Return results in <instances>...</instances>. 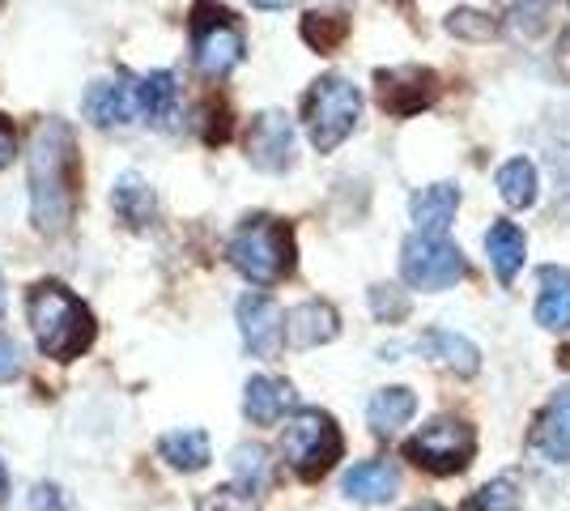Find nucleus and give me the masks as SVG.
<instances>
[{
  "label": "nucleus",
  "instance_id": "nucleus-14",
  "mask_svg": "<svg viewBox=\"0 0 570 511\" xmlns=\"http://www.w3.org/2000/svg\"><path fill=\"white\" fill-rule=\"evenodd\" d=\"M81 111L86 120L98 124V128H116V124H128L132 111H137V90L119 77V81H95L86 98H81Z\"/></svg>",
  "mask_w": 570,
  "mask_h": 511
},
{
  "label": "nucleus",
  "instance_id": "nucleus-13",
  "mask_svg": "<svg viewBox=\"0 0 570 511\" xmlns=\"http://www.w3.org/2000/svg\"><path fill=\"white\" fill-rule=\"evenodd\" d=\"M409 214H413L417 235H448V226H452L455 214H460V188H455L452 179L426 184L422 193H413Z\"/></svg>",
  "mask_w": 570,
  "mask_h": 511
},
{
  "label": "nucleus",
  "instance_id": "nucleus-10",
  "mask_svg": "<svg viewBox=\"0 0 570 511\" xmlns=\"http://www.w3.org/2000/svg\"><path fill=\"white\" fill-rule=\"evenodd\" d=\"M247 163L264 175H282L294 167V120L268 107L247 128Z\"/></svg>",
  "mask_w": 570,
  "mask_h": 511
},
{
  "label": "nucleus",
  "instance_id": "nucleus-3",
  "mask_svg": "<svg viewBox=\"0 0 570 511\" xmlns=\"http://www.w3.org/2000/svg\"><path fill=\"white\" fill-rule=\"evenodd\" d=\"M226 261L252 286H277L294 273V226L273 214L243 218L226 244Z\"/></svg>",
  "mask_w": 570,
  "mask_h": 511
},
{
  "label": "nucleus",
  "instance_id": "nucleus-29",
  "mask_svg": "<svg viewBox=\"0 0 570 511\" xmlns=\"http://www.w3.org/2000/svg\"><path fill=\"white\" fill-rule=\"evenodd\" d=\"M371 312L383 320V324H401L409 316V294L401 286H371Z\"/></svg>",
  "mask_w": 570,
  "mask_h": 511
},
{
  "label": "nucleus",
  "instance_id": "nucleus-15",
  "mask_svg": "<svg viewBox=\"0 0 570 511\" xmlns=\"http://www.w3.org/2000/svg\"><path fill=\"white\" fill-rule=\"evenodd\" d=\"M537 452L549 456L553 464H570V389L553 392L549 405L537 417V431H532Z\"/></svg>",
  "mask_w": 570,
  "mask_h": 511
},
{
  "label": "nucleus",
  "instance_id": "nucleus-12",
  "mask_svg": "<svg viewBox=\"0 0 570 511\" xmlns=\"http://www.w3.org/2000/svg\"><path fill=\"white\" fill-rule=\"evenodd\" d=\"M341 333V316H336L333 303L324 298H307L298 303L289 316H285V337L294 350H315V345H328Z\"/></svg>",
  "mask_w": 570,
  "mask_h": 511
},
{
  "label": "nucleus",
  "instance_id": "nucleus-5",
  "mask_svg": "<svg viewBox=\"0 0 570 511\" xmlns=\"http://www.w3.org/2000/svg\"><path fill=\"white\" fill-rule=\"evenodd\" d=\"M188 39H191V65L205 77H226L235 73L247 56V39L243 26L235 22V13L226 4L214 0H196L188 13Z\"/></svg>",
  "mask_w": 570,
  "mask_h": 511
},
{
  "label": "nucleus",
  "instance_id": "nucleus-23",
  "mask_svg": "<svg viewBox=\"0 0 570 511\" xmlns=\"http://www.w3.org/2000/svg\"><path fill=\"white\" fill-rule=\"evenodd\" d=\"M413 414H417V396H413V389H404V384L380 389L371 396V405H366V422H371L375 435H396Z\"/></svg>",
  "mask_w": 570,
  "mask_h": 511
},
{
  "label": "nucleus",
  "instance_id": "nucleus-34",
  "mask_svg": "<svg viewBox=\"0 0 570 511\" xmlns=\"http://www.w3.org/2000/svg\"><path fill=\"white\" fill-rule=\"evenodd\" d=\"M13 149H18V132H13V124L0 116V167L13 163Z\"/></svg>",
  "mask_w": 570,
  "mask_h": 511
},
{
  "label": "nucleus",
  "instance_id": "nucleus-1",
  "mask_svg": "<svg viewBox=\"0 0 570 511\" xmlns=\"http://www.w3.org/2000/svg\"><path fill=\"white\" fill-rule=\"evenodd\" d=\"M26 188H30V222L39 235H65L81 200V158L69 120L48 116L35 124L26 149Z\"/></svg>",
  "mask_w": 570,
  "mask_h": 511
},
{
  "label": "nucleus",
  "instance_id": "nucleus-17",
  "mask_svg": "<svg viewBox=\"0 0 570 511\" xmlns=\"http://www.w3.org/2000/svg\"><path fill=\"white\" fill-rule=\"evenodd\" d=\"M132 90H137V111L145 116V124L170 128V124L179 120V81H175V73H167V69L145 73L137 77Z\"/></svg>",
  "mask_w": 570,
  "mask_h": 511
},
{
  "label": "nucleus",
  "instance_id": "nucleus-2",
  "mask_svg": "<svg viewBox=\"0 0 570 511\" xmlns=\"http://www.w3.org/2000/svg\"><path fill=\"white\" fill-rule=\"evenodd\" d=\"M26 320L39 350L56 363H72L95 345V316L90 307L60 282H35L26 291Z\"/></svg>",
  "mask_w": 570,
  "mask_h": 511
},
{
  "label": "nucleus",
  "instance_id": "nucleus-37",
  "mask_svg": "<svg viewBox=\"0 0 570 511\" xmlns=\"http://www.w3.org/2000/svg\"><path fill=\"white\" fill-rule=\"evenodd\" d=\"M4 490H9V478H4V464H0V494H4Z\"/></svg>",
  "mask_w": 570,
  "mask_h": 511
},
{
  "label": "nucleus",
  "instance_id": "nucleus-4",
  "mask_svg": "<svg viewBox=\"0 0 570 511\" xmlns=\"http://www.w3.org/2000/svg\"><path fill=\"white\" fill-rule=\"evenodd\" d=\"M362 120V90L350 77L324 73L311 81L303 95V128H307L311 146L320 154H333Z\"/></svg>",
  "mask_w": 570,
  "mask_h": 511
},
{
  "label": "nucleus",
  "instance_id": "nucleus-25",
  "mask_svg": "<svg viewBox=\"0 0 570 511\" xmlns=\"http://www.w3.org/2000/svg\"><path fill=\"white\" fill-rule=\"evenodd\" d=\"M298 35H303V43L311 51L328 56V51H336L350 39V18L336 13V9H328V13L324 9H311V13H303V22H298Z\"/></svg>",
  "mask_w": 570,
  "mask_h": 511
},
{
  "label": "nucleus",
  "instance_id": "nucleus-6",
  "mask_svg": "<svg viewBox=\"0 0 570 511\" xmlns=\"http://www.w3.org/2000/svg\"><path fill=\"white\" fill-rule=\"evenodd\" d=\"M341 431L324 410H298L282 431V456L298 478H324L341 461Z\"/></svg>",
  "mask_w": 570,
  "mask_h": 511
},
{
  "label": "nucleus",
  "instance_id": "nucleus-16",
  "mask_svg": "<svg viewBox=\"0 0 570 511\" xmlns=\"http://www.w3.org/2000/svg\"><path fill=\"white\" fill-rule=\"evenodd\" d=\"M341 490H345L354 503H362V508H380V503H387V499L401 490V473H396L392 461H362L345 473Z\"/></svg>",
  "mask_w": 570,
  "mask_h": 511
},
{
  "label": "nucleus",
  "instance_id": "nucleus-19",
  "mask_svg": "<svg viewBox=\"0 0 570 511\" xmlns=\"http://www.w3.org/2000/svg\"><path fill=\"white\" fill-rule=\"evenodd\" d=\"M485 252H490V265H494V277L502 286H511L520 277L523 261H528V239L515 222L499 218L490 230H485Z\"/></svg>",
  "mask_w": 570,
  "mask_h": 511
},
{
  "label": "nucleus",
  "instance_id": "nucleus-35",
  "mask_svg": "<svg viewBox=\"0 0 570 511\" xmlns=\"http://www.w3.org/2000/svg\"><path fill=\"white\" fill-rule=\"evenodd\" d=\"M252 4H256V9H268V13H273V9H285L289 0H252Z\"/></svg>",
  "mask_w": 570,
  "mask_h": 511
},
{
  "label": "nucleus",
  "instance_id": "nucleus-30",
  "mask_svg": "<svg viewBox=\"0 0 570 511\" xmlns=\"http://www.w3.org/2000/svg\"><path fill=\"white\" fill-rule=\"evenodd\" d=\"M200 511H256V494L238 490L235 482L230 487H217L200 499Z\"/></svg>",
  "mask_w": 570,
  "mask_h": 511
},
{
  "label": "nucleus",
  "instance_id": "nucleus-36",
  "mask_svg": "<svg viewBox=\"0 0 570 511\" xmlns=\"http://www.w3.org/2000/svg\"><path fill=\"white\" fill-rule=\"evenodd\" d=\"M409 511H443V508H439V503H413Z\"/></svg>",
  "mask_w": 570,
  "mask_h": 511
},
{
  "label": "nucleus",
  "instance_id": "nucleus-38",
  "mask_svg": "<svg viewBox=\"0 0 570 511\" xmlns=\"http://www.w3.org/2000/svg\"><path fill=\"white\" fill-rule=\"evenodd\" d=\"M0 312H4V277H0Z\"/></svg>",
  "mask_w": 570,
  "mask_h": 511
},
{
  "label": "nucleus",
  "instance_id": "nucleus-33",
  "mask_svg": "<svg viewBox=\"0 0 570 511\" xmlns=\"http://www.w3.org/2000/svg\"><path fill=\"white\" fill-rule=\"evenodd\" d=\"M18 371H22V350H18V341L0 333V384H4V380H13Z\"/></svg>",
  "mask_w": 570,
  "mask_h": 511
},
{
  "label": "nucleus",
  "instance_id": "nucleus-7",
  "mask_svg": "<svg viewBox=\"0 0 570 511\" xmlns=\"http://www.w3.org/2000/svg\"><path fill=\"white\" fill-rule=\"evenodd\" d=\"M464 273H469V261L448 235H417L413 230L401 244V277L413 291H452L455 282H464Z\"/></svg>",
  "mask_w": 570,
  "mask_h": 511
},
{
  "label": "nucleus",
  "instance_id": "nucleus-11",
  "mask_svg": "<svg viewBox=\"0 0 570 511\" xmlns=\"http://www.w3.org/2000/svg\"><path fill=\"white\" fill-rule=\"evenodd\" d=\"M238 333L247 354L256 358H277L285 341V316L268 294H243L238 298Z\"/></svg>",
  "mask_w": 570,
  "mask_h": 511
},
{
  "label": "nucleus",
  "instance_id": "nucleus-28",
  "mask_svg": "<svg viewBox=\"0 0 570 511\" xmlns=\"http://www.w3.org/2000/svg\"><path fill=\"white\" fill-rule=\"evenodd\" d=\"M448 35L464 39V43H490V39H499V18H490L481 9H455L448 13Z\"/></svg>",
  "mask_w": 570,
  "mask_h": 511
},
{
  "label": "nucleus",
  "instance_id": "nucleus-31",
  "mask_svg": "<svg viewBox=\"0 0 570 511\" xmlns=\"http://www.w3.org/2000/svg\"><path fill=\"white\" fill-rule=\"evenodd\" d=\"M200 137L209 141V146H222L226 137H230V111H226V102H205L200 107Z\"/></svg>",
  "mask_w": 570,
  "mask_h": 511
},
{
  "label": "nucleus",
  "instance_id": "nucleus-39",
  "mask_svg": "<svg viewBox=\"0 0 570 511\" xmlns=\"http://www.w3.org/2000/svg\"><path fill=\"white\" fill-rule=\"evenodd\" d=\"M387 4H401V9H404V4H409V0H387Z\"/></svg>",
  "mask_w": 570,
  "mask_h": 511
},
{
  "label": "nucleus",
  "instance_id": "nucleus-20",
  "mask_svg": "<svg viewBox=\"0 0 570 511\" xmlns=\"http://www.w3.org/2000/svg\"><path fill=\"white\" fill-rule=\"evenodd\" d=\"M289 405H294V389L285 380H273V375H252L243 389V414L256 426H273Z\"/></svg>",
  "mask_w": 570,
  "mask_h": 511
},
{
  "label": "nucleus",
  "instance_id": "nucleus-18",
  "mask_svg": "<svg viewBox=\"0 0 570 511\" xmlns=\"http://www.w3.org/2000/svg\"><path fill=\"white\" fill-rule=\"evenodd\" d=\"M537 282H541V294H537V324H541V328H553V333L570 328V268L541 265L537 268Z\"/></svg>",
  "mask_w": 570,
  "mask_h": 511
},
{
  "label": "nucleus",
  "instance_id": "nucleus-27",
  "mask_svg": "<svg viewBox=\"0 0 570 511\" xmlns=\"http://www.w3.org/2000/svg\"><path fill=\"white\" fill-rule=\"evenodd\" d=\"M230 464H235V487L238 490L261 494V490L268 487V452H264L261 443H238Z\"/></svg>",
  "mask_w": 570,
  "mask_h": 511
},
{
  "label": "nucleus",
  "instance_id": "nucleus-32",
  "mask_svg": "<svg viewBox=\"0 0 570 511\" xmlns=\"http://www.w3.org/2000/svg\"><path fill=\"white\" fill-rule=\"evenodd\" d=\"M515 508V490H511V482L502 478V482H490V487H481L469 499V511H511Z\"/></svg>",
  "mask_w": 570,
  "mask_h": 511
},
{
  "label": "nucleus",
  "instance_id": "nucleus-21",
  "mask_svg": "<svg viewBox=\"0 0 570 511\" xmlns=\"http://www.w3.org/2000/svg\"><path fill=\"white\" fill-rule=\"evenodd\" d=\"M111 209H116V218L124 222V226L141 230V226H149L154 214H158V196H154V188L145 184L137 170H124L116 179V188H111Z\"/></svg>",
  "mask_w": 570,
  "mask_h": 511
},
{
  "label": "nucleus",
  "instance_id": "nucleus-26",
  "mask_svg": "<svg viewBox=\"0 0 570 511\" xmlns=\"http://www.w3.org/2000/svg\"><path fill=\"white\" fill-rule=\"evenodd\" d=\"M158 452H163V461H167L170 469L196 473V469L209 464V435H205V431H170V435H163Z\"/></svg>",
  "mask_w": 570,
  "mask_h": 511
},
{
  "label": "nucleus",
  "instance_id": "nucleus-24",
  "mask_svg": "<svg viewBox=\"0 0 570 511\" xmlns=\"http://www.w3.org/2000/svg\"><path fill=\"white\" fill-rule=\"evenodd\" d=\"M499 184V196L507 200V209H532L537 196H541V175H537V163L532 158H507L494 175Z\"/></svg>",
  "mask_w": 570,
  "mask_h": 511
},
{
  "label": "nucleus",
  "instance_id": "nucleus-9",
  "mask_svg": "<svg viewBox=\"0 0 570 511\" xmlns=\"http://www.w3.org/2000/svg\"><path fill=\"white\" fill-rule=\"evenodd\" d=\"M380 86V107L396 120H409L417 111H426L430 102L439 98V77L417 65H401V69H380L375 73Z\"/></svg>",
  "mask_w": 570,
  "mask_h": 511
},
{
  "label": "nucleus",
  "instance_id": "nucleus-8",
  "mask_svg": "<svg viewBox=\"0 0 570 511\" xmlns=\"http://www.w3.org/2000/svg\"><path fill=\"white\" fill-rule=\"evenodd\" d=\"M476 452V435L469 422H460V417H434L426 422L417 435L404 439V456L413 464H422L430 473H460V469H469Z\"/></svg>",
  "mask_w": 570,
  "mask_h": 511
},
{
  "label": "nucleus",
  "instance_id": "nucleus-22",
  "mask_svg": "<svg viewBox=\"0 0 570 511\" xmlns=\"http://www.w3.org/2000/svg\"><path fill=\"white\" fill-rule=\"evenodd\" d=\"M430 358H439L443 366H452L455 375H476L481 371V350L464 333H452V328H430L417 341Z\"/></svg>",
  "mask_w": 570,
  "mask_h": 511
}]
</instances>
